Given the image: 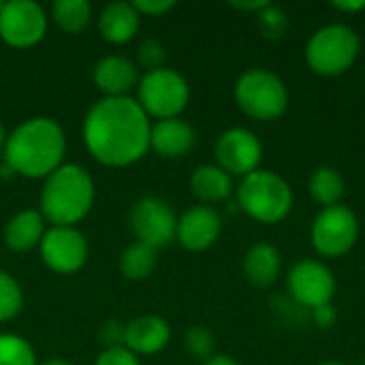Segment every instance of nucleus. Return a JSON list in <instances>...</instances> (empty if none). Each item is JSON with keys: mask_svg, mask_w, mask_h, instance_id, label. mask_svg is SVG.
Listing matches in <instances>:
<instances>
[{"mask_svg": "<svg viewBox=\"0 0 365 365\" xmlns=\"http://www.w3.org/2000/svg\"><path fill=\"white\" fill-rule=\"evenodd\" d=\"M152 122L130 96H105L96 101L83 120L88 152L107 167H128L150 150Z\"/></svg>", "mask_w": 365, "mask_h": 365, "instance_id": "1", "label": "nucleus"}, {"mask_svg": "<svg viewBox=\"0 0 365 365\" xmlns=\"http://www.w3.org/2000/svg\"><path fill=\"white\" fill-rule=\"evenodd\" d=\"M66 137L62 126L51 118H30L21 122L4 143V165L24 178H47L64 158Z\"/></svg>", "mask_w": 365, "mask_h": 365, "instance_id": "2", "label": "nucleus"}, {"mask_svg": "<svg viewBox=\"0 0 365 365\" xmlns=\"http://www.w3.org/2000/svg\"><path fill=\"white\" fill-rule=\"evenodd\" d=\"M94 205V180L75 163H62L45 178L41 190V216L51 227H75Z\"/></svg>", "mask_w": 365, "mask_h": 365, "instance_id": "3", "label": "nucleus"}, {"mask_svg": "<svg viewBox=\"0 0 365 365\" xmlns=\"http://www.w3.org/2000/svg\"><path fill=\"white\" fill-rule=\"evenodd\" d=\"M240 210L261 225H278L293 210V188L276 171L257 169L235 188Z\"/></svg>", "mask_w": 365, "mask_h": 365, "instance_id": "4", "label": "nucleus"}, {"mask_svg": "<svg viewBox=\"0 0 365 365\" xmlns=\"http://www.w3.org/2000/svg\"><path fill=\"white\" fill-rule=\"evenodd\" d=\"M361 38L346 24H327L314 30L306 43L304 58L308 68L321 77L344 75L359 58Z\"/></svg>", "mask_w": 365, "mask_h": 365, "instance_id": "5", "label": "nucleus"}, {"mask_svg": "<svg viewBox=\"0 0 365 365\" xmlns=\"http://www.w3.org/2000/svg\"><path fill=\"white\" fill-rule=\"evenodd\" d=\"M235 103L252 120L274 122L287 113L289 88L280 75L267 68H248L235 81Z\"/></svg>", "mask_w": 365, "mask_h": 365, "instance_id": "6", "label": "nucleus"}, {"mask_svg": "<svg viewBox=\"0 0 365 365\" xmlns=\"http://www.w3.org/2000/svg\"><path fill=\"white\" fill-rule=\"evenodd\" d=\"M139 98L137 103L145 111L148 118L171 120L180 118V113L190 103V86L182 73L175 68H156L139 77Z\"/></svg>", "mask_w": 365, "mask_h": 365, "instance_id": "7", "label": "nucleus"}, {"mask_svg": "<svg viewBox=\"0 0 365 365\" xmlns=\"http://www.w3.org/2000/svg\"><path fill=\"white\" fill-rule=\"evenodd\" d=\"M359 240V218L346 205L323 207L310 225V244L325 259L349 255Z\"/></svg>", "mask_w": 365, "mask_h": 365, "instance_id": "8", "label": "nucleus"}, {"mask_svg": "<svg viewBox=\"0 0 365 365\" xmlns=\"http://www.w3.org/2000/svg\"><path fill=\"white\" fill-rule=\"evenodd\" d=\"M287 289L291 299L306 310H317L334 302L336 276L319 259H304L287 274Z\"/></svg>", "mask_w": 365, "mask_h": 365, "instance_id": "9", "label": "nucleus"}, {"mask_svg": "<svg viewBox=\"0 0 365 365\" xmlns=\"http://www.w3.org/2000/svg\"><path fill=\"white\" fill-rule=\"evenodd\" d=\"M47 32V13L32 0H9L0 9V38L17 49L34 47Z\"/></svg>", "mask_w": 365, "mask_h": 365, "instance_id": "10", "label": "nucleus"}, {"mask_svg": "<svg viewBox=\"0 0 365 365\" xmlns=\"http://www.w3.org/2000/svg\"><path fill=\"white\" fill-rule=\"evenodd\" d=\"M216 154V165L227 171L231 178H246L261 169L263 160V143L261 139L244 128V126H233L227 128L214 145Z\"/></svg>", "mask_w": 365, "mask_h": 365, "instance_id": "11", "label": "nucleus"}, {"mask_svg": "<svg viewBox=\"0 0 365 365\" xmlns=\"http://www.w3.org/2000/svg\"><path fill=\"white\" fill-rule=\"evenodd\" d=\"M130 229L137 242L148 244L152 248H163L171 240H175L178 216L165 199L143 197L133 205Z\"/></svg>", "mask_w": 365, "mask_h": 365, "instance_id": "12", "label": "nucleus"}, {"mask_svg": "<svg viewBox=\"0 0 365 365\" xmlns=\"http://www.w3.org/2000/svg\"><path fill=\"white\" fill-rule=\"evenodd\" d=\"M38 248L43 263L56 274H75L88 261V242L75 227H51Z\"/></svg>", "mask_w": 365, "mask_h": 365, "instance_id": "13", "label": "nucleus"}, {"mask_svg": "<svg viewBox=\"0 0 365 365\" xmlns=\"http://www.w3.org/2000/svg\"><path fill=\"white\" fill-rule=\"evenodd\" d=\"M220 231V214L210 205H195L178 218L175 240L190 252H203L218 242Z\"/></svg>", "mask_w": 365, "mask_h": 365, "instance_id": "14", "label": "nucleus"}, {"mask_svg": "<svg viewBox=\"0 0 365 365\" xmlns=\"http://www.w3.org/2000/svg\"><path fill=\"white\" fill-rule=\"evenodd\" d=\"M195 143H197V133L182 118L158 120L156 124H152L150 150H154L163 158H182L192 152Z\"/></svg>", "mask_w": 365, "mask_h": 365, "instance_id": "15", "label": "nucleus"}, {"mask_svg": "<svg viewBox=\"0 0 365 365\" xmlns=\"http://www.w3.org/2000/svg\"><path fill=\"white\" fill-rule=\"evenodd\" d=\"M171 342V327L163 317L145 314L126 323L124 346L135 355H156Z\"/></svg>", "mask_w": 365, "mask_h": 365, "instance_id": "16", "label": "nucleus"}, {"mask_svg": "<svg viewBox=\"0 0 365 365\" xmlns=\"http://www.w3.org/2000/svg\"><path fill=\"white\" fill-rule=\"evenodd\" d=\"M94 83L107 96H126L130 88L139 83V71L126 56H105L94 66Z\"/></svg>", "mask_w": 365, "mask_h": 365, "instance_id": "17", "label": "nucleus"}, {"mask_svg": "<svg viewBox=\"0 0 365 365\" xmlns=\"http://www.w3.org/2000/svg\"><path fill=\"white\" fill-rule=\"evenodd\" d=\"M244 276L257 289H269L278 282L282 272V255L274 244L259 242L244 255Z\"/></svg>", "mask_w": 365, "mask_h": 365, "instance_id": "18", "label": "nucleus"}, {"mask_svg": "<svg viewBox=\"0 0 365 365\" xmlns=\"http://www.w3.org/2000/svg\"><path fill=\"white\" fill-rule=\"evenodd\" d=\"M139 17L133 2H109L98 15V32L107 43H128L139 30Z\"/></svg>", "mask_w": 365, "mask_h": 365, "instance_id": "19", "label": "nucleus"}, {"mask_svg": "<svg viewBox=\"0 0 365 365\" xmlns=\"http://www.w3.org/2000/svg\"><path fill=\"white\" fill-rule=\"evenodd\" d=\"M190 190L201 201V205L227 201L235 192L233 178L218 165H199L190 175Z\"/></svg>", "mask_w": 365, "mask_h": 365, "instance_id": "20", "label": "nucleus"}, {"mask_svg": "<svg viewBox=\"0 0 365 365\" xmlns=\"http://www.w3.org/2000/svg\"><path fill=\"white\" fill-rule=\"evenodd\" d=\"M45 235V218L41 212L24 210L9 218L4 227V244L13 252H28L41 244Z\"/></svg>", "mask_w": 365, "mask_h": 365, "instance_id": "21", "label": "nucleus"}, {"mask_svg": "<svg viewBox=\"0 0 365 365\" xmlns=\"http://www.w3.org/2000/svg\"><path fill=\"white\" fill-rule=\"evenodd\" d=\"M308 192L321 207H334L342 203L346 182L336 167H317L308 180Z\"/></svg>", "mask_w": 365, "mask_h": 365, "instance_id": "22", "label": "nucleus"}, {"mask_svg": "<svg viewBox=\"0 0 365 365\" xmlns=\"http://www.w3.org/2000/svg\"><path fill=\"white\" fill-rule=\"evenodd\" d=\"M156 267V248L135 242L120 257V272L128 280H145Z\"/></svg>", "mask_w": 365, "mask_h": 365, "instance_id": "23", "label": "nucleus"}, {"mask_svg": "<svg viewBox=\"0 0 365 365\" xmlns=\"http://www.w3.org/2000/svg\"><path fill=\"white\" fill-rule=\"evenodd\" d=\"M51 13L53 21L68 34H79L92 19V6L88 0H56Z\"/></svg>", "mask_w": 365, "mask_h": 365, "instance_id": "24", "label": "nucleus"}, {"mask_svg": "<svg viewBox=\"0 0 365 365\" xmlns=\"http://www.w3.org/2000/svg\"><path fill=\"white\" fill-rule=\"evenodd\" d=\"M0 365H36V353L21 336L0 334Z\"/></svg>", "mask_w": 365, "mask_h": 365, "instance_id": "25", "label": "nucleus"}, {"mask_svg": "<svg viewBox=\"0 0 365 365\" xmlns=\"http://www.w3.org/2000/svg\"><path fill=\"white\" fill-rule=\"evenodd\" d=\"M24 306V293L17 280L0 269V323L13 321Z\"/></svg>", "mask_w": 365, "mask_h": 365, "instance_id": "26", "label": "nucleus"}, {"mask_svg": "<svg viewBox=\"0 0 365 365\" xmlns=\"http://www.w3.org/2000/svg\"><path fill=\"white\" fill-rule=\"evenodd\" d=\"M257 24H259V32L265 38L278 41L289 30V15L284 9H280L276 4H267L261 13H257Z\"/></svg>", "mask_w": 365, "mask_h": 365, "instance_id": "27", "label": "nucleus"}, {"mask_svg": "<svg viewBox=\"0 0 365 365\" xmlns=\"http://www.w3.org/2000/svg\"><path fill=\"white\" fill-rule=\"evenodd\" d=\"M184 346L192 357L205 361L216 355V336L207 327L195 325L184 334Z\"/></svg>", "mask_w": 365, "mask_h": 365, "instance_id": "28", "label": "nucleus"}, {"mask_svg": "<svg viewBox=\"0 0 365 365\" xmlns=\"http://www.w3.org/2000/svg\"><path fill=\"white\" fill-rule=\"evenodd\" d=\"M165 58H167V51H165V45L158 38H145L137 47V60L145 68V73L163 68Z\"/></svg>", "mask_w": 365, "mask_h": 365, "instance_id": "29", "label": "nucleus"}, {"mask_svg": "<svg viewBox=\"0 0 365 365\" xmlns=\"http://www.w3.org/2000/svg\"><path fill=\"white\" fill-rule=\"evenodd\" d=\"M94 365H141V361L126 346H120V349H105L96 357Z\"/></svg>", "mask_w": 365, "mask_h": 365, "instance_id": "30", "label": "nucleus"}, {"mask_svg": "<svg viewBox=\"0 0 365 365\" xmlns=\"http://www.w3.org/2000/svg\"><path fill=\"white\" fill-rule=\"evenodd\" d=\"M124 331H126V325L118 321H109L101 329V340L107 349H120L124 346Z\"/></svg>", "mask_w": 365, "mask_h": 365, "instance_id": "31", "label": "nucleus"}, {"mask_svg": "<svg viewBox=\"0 0 365 365\" xmlns=\"http://www.w3.org/2000/svg\"><path fill=\"white\" fill-rule=\"evenodd\" d=\"M133 6L139 15H163L175 6L173 0H133Z\"/></svg>", "mask_w": 365, "mask_h": 365, "instance_id": "32", "label": "nucleus"}, {"mask_svg": "<svg viewBox=\"0 0 365 365\" xmlns=\"http://www.w3.org/2000/svg\"><path fill=\"white\" fill-rule=\"evenodd\" d=\"M310 317H312V323L319 329H331L338 323V310H336L334 304H327V306H321V308L312 310Z\"/></svg>", "mask_w": 365, "mask_h": 365, "instance_id": "33", "label": "nucleus"}, {"mask_svg": "<svg viewBox=\"0 0 365 365\" xmlns=\"http://www.w3.org/2000/svg\"><path fill=\"white\" fill-rule=\"evenodd\" d=\"M336 11H344V13H359V11H364L365 9V0H342V2H334L331 4Z\"/></svg>", "mask_w": 365, "mask_h": 365, "instance_id": "34", "label": "nucleus"}, {"mask_svg": "<svg viewBox=\"0 0 365 365\" xmlns=\"http://www.w3.org/2000/svg\"><path fill=\"white\" fill-rule=\"evenodd\" d=\"M267 4H272L269 0H255V2H231L233 9L240 11H248V13H261Z\"/></svg>", "mask_w": 365, "mask_h": 365, "instance_id": "35", "label": "nucleus"}, {"mask_svg": "<svg viewBox=\"0 0 365 365\" xmlns=\"http://www.w3.org/2000/svg\"><path fill=\"white\" fill-rule=\"evenodd\" d=\"M201 365H240L231 355H212L210 359H205Z\"/></svg>", "mask_w": 365, "mask_h": 365, "instance_id": "36", "label": "nucleus"}, {"mask_svg": "<svg viewBox=\"0 0 365 365\" xmlns=\"http://www.w3.org/2000/svg\"><path fill=\"white\" fill-rule=\"evenodd\" d=\"M4 143H6V133H4V126L0 122V154L4 152Z\"/></svg>", "mask_w": 365, "mask_h": 365, "instance_id": "37", "label": "nucleus"}, {"mask_svg": "<svg viewBox=\"0 0 365 365\" xmlns=\"http://www.w3.org/2000/svg\"><path fill=\"white\" fill-rule=\"evenodd\" d=\"M43 365H73V364H68V361H64V359H49V361H45Z\"/></svg>", "mask_w": 365, "mask_h": 365, "instance_id": "38", "label": "nucleus"}, {"mask_svg": "<svg viewBox=\"0 0 365 365\" xmlns=\"http://www.w3.org/2000/svg\"><path fill=\"white\" fill-rule=\"evenodd\" d=\"M319 365H346V364H340V361H323V364Z\"/></svg>", "mask_w": 365, "mask_h": 365, "instance_id": "39", "label": "nucleus"}, {"mask_svg": "<svg viewBox=\"0 0 365 365\" xmlns=\"http://www.w3.org/2000/svg\"><path fill=\"white\" fill-rule=\"evenodd\" d=\"M2 4H4V2H2V0H0V9H2Z\"/></svg>", "mask_w": 365, "mask_h": 365, "instance_id": "40", "label": "nucleus"}, {"mask_svg": "<svg viewBox=\"0 0 365 365\" xmlns=\"http://www.w3.org/2000/svg\"><path fill=\"white\" fill-rule=\"evenodd\" d=\"M361 365H365V364H361Z\"/></svg>", "mask_w": 365, "mask_h": 365, "instance_id": "41", "label": "nucleus"}]
</instances>
